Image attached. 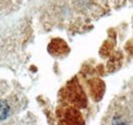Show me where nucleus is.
I'll list each match as a JSON object with an SVG mask.
<instances>
[{
  "label": "nucleus",
  "mask_w": 133,
  "mask_h": 125,
  "mask_svg": "<svg viewBox=\"0 0 133 125\" xmlns=\"http://www.w3.org/2000/svg\"><path fill=\"white\" fill-rule=\"evenodd\" d=\"M63 98L74 107L84 108L87 104V98L83 89L76 80H72L63 89Z\"/></svg>",
  "instance_id": "f257e3e1"
},
{
  "label": "nucleus",
  "mask_w": 133,
  "mask_h": 125,
  "mask_svg": "<svg viewBox=\"0 0 133 125\" xmlns=\"http://www.w3.org/2000/svg\"><path fill=\"white\" fill-rule=\"evenodd\" d=\"M63 121L66 124H83L80 112L74 107H69L63 111Z\"/></svg>",
  "instance_id": "f03ea898"
},
{
  "label": "nucleus",
  "mask_w": 133,
  "mask_h": 125,
  "mask_svg": "<svg viewBox=\"0 0 133 125\" xmlns=\"http://www.w3.org/2000/svg\"><path fill=\"white\" fill-rule=\"evenodd\" d=\"M49 53L53 54L54 57L65 55L69 52V46L63 39H53L48 45Z\"/></svg>",
  "instance_id": "7ed1b4c3"
},
{
  "label": "nucleus",
  "mask_w": 133,
  "mask_h": 125,
  "mask_svg": "<svg viewBox=\"0 0 133 125\" xmlns=\"http://www.w3.org/2000/svg\"><path fill=\"white\" fill-rule=\"evenodd\" d=\"M89 90L93 99L99 101L104 93V83L100 79H92L89 82Z\"/></svg>",
  "instance_id": "20e7f679"
},
{
  "label": "nucleus",
  "mask_w": 133,
  "mask_h": 125,
  "mask_svg": "<svg viewBox=\"0 0 133 125\" xmlns=\"http://www.w3.org/2000/svg\"><path fill=\"white\" fill-rule=\"evenodd\" d=\"M10 108L5 101L0 99V120H4L8 117Z\"/></svg>",
  "instance_id": "39448f33"
},
{
  "label": "nucleus",
  "mask_w": 133,
  "mask_h": 125,
  "mask_svg": "<svg viewBox=\"0 0 133 125\" xmlns=\"http://www.w3.org/2000/svg\"><path fill=\"white\" fill-rule=\"evenodd\" d=\"M0 6H1V0H0Z\"/></svg>",
  "instance_id": "423d86ee"
}]
</instances>
